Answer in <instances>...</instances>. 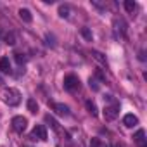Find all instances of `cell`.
Returning <instances> with one entry per match:
<instances>
[{"label":"cell","mask_w":147,"mask_h":147,"mask_svg":"<svg viewBox=\"0 0 147 147\" xmlns=\"http://www.w3.org/2000/svg\"><path fill=\"white\" fill-rule=\"evenodd\" d=\"M52 109H54L59 116H67V114H69V107H67L66 104H61V102L52 104Z\"/></svg>","instance_id":"cell-8"},{"label":"cell","mask_w":147,"mask_h":147,"mask_svg":"<svg viewBox=\"0 0 147 147\" xmlns=\"http://www.w3.org/2000/svg\"><path fill=\"white\" fill-rule=\"evenodd\" d=\"M28 126V119L24 116H14L12 118V128L18 131V133H23Z\"/></svg>","instance_id":"cell-4"},{"label":"cell","mask_w":147,"mask_h":147,"mask_svg":"<svg viewBox=\"0 0 147 147\" xmlns=\"http://www.w3.org/2000/svg\"><path fill=\"white\" fill-rule=\"evenodd\" d=\"M80 33H82V36H83L87 42H92V40H94V35H92V31H90L88 28H82Z\"/></svg>","instance_id":"cell-17"},{"label":"cell","mask_w":147,"mask_h":147,"mask_svg":"<svg viewBox=\"0 0 147 147\" xmlns=\"http://www.w3.org/2000/svg\"><path fill=\"white\" fill-rule=\"evenodd\" d=\"M92 55H94V59H97L100 64H106V57H104V54H100V52H97V50H92Z\"/></svg>","instance_id":"cell-20"},{"label":"cell","mask_w":147,"mask_h":147,"mask_svg":"<svg viewBox=\"0 0 147 147\" xmlns=\"http://www.w3.org/2000/svg\"><path fill=\"white\" fill-rule=\"evenodd\" d=\"M19 18H21L24 23H31V21H33V16H31V12H30L28 9H19Z\"/></svg>","instance_id":"cell-12"},{"label":"cell","mask_w":147,"mask_h":147,"mask_svg":"<svg viewBox=\"0 0 147 147\" xmlns=\"http://www.w3.org/2000/svg\"><path fill=\"white\" fill-rule=\"evenodd\" d=\"M90 147H100V140H99V138H92Z\"/></svg>","instance_id":"cell-23"},{"label":"cell","mask_w":147,"mask_h":147,"mask_svg":"<svg viewBox=\"0 0 147 147\" xmlns=\"http://www.w3.org/2000/svg\"><path fill=\"white\" fill-rule=\"evenodd\" d=\"M45 121H47V123L50 125V128H52V130H55L57 133H62V130H61L59 123H57V121H55V119H54V118H52L50 114H47V116H45Z\"/></svg>","instance_id":"cell-11"},{"label":"cell","mask_w":147,"mask_h":147,"mask_svg":"<svg viewBox=\"0 0 147 147\" xmlns=\"http://www.w3.org/2000/svg\"><path fill=\"white\" fill-rule=\"evenodd\" d=\"M69 12H71V7L67 5V4H62V5H59V16L61 18H69Z\"/></svg>","instance_id":"cell-15"},{"label":"cell","mask_w":147,"mask_h":147,"mask_svg":"<svg viewBox=\"0 0 147 147\" xmlns=\"http://www.w3.org/2000/svg\"><path fill=\"white\" fill-rule=\"evenodd\" d=\"M113 147H123V145H119V144H114V145H113Z\"/></svg>","instance_id":"cell-24"},{"label":"cell","mask_w":147,"mask_h":147,"mask_svg":"<svg viewBox=\"0 0 147 147\" xmlns=\"http://www.w3.org/2000/svg\"><path fill=\"white\" fill-rule=\"evenodd\" d=\"M4 42H5L7 45H14V43H16V33H14V31L5 33V35H4Z\"/></svg>","instance_id":"cell-16"},{"label":"cell","mask_w":147,"mask_h":147,"mask_svg":"<svg viewBox=\"0 0 147 147\" xmlns=\"http://www.w3.org/2000/svg\"><path fill=\"white\" fill-rule=\"evenodd\" d=\"M0 99H2V102H5L7 106H19L21 104V92L18 88H4L2 92H0Z\"/></svg>","instance_id":"cell-1"},{"label":"cell","mask_w":147,"mask_h":147,"mask_svg":"<svg viewBox=\"0 0 147 147\" xmlns=\"http://www.w3.org/2000/svg\"><path fill=\"white\" fill-rule=\"evenodd\" d=\"M45 40H47V45H49V47H52V49L55 47V36H54V35L47 33V35H45Z\"/></svg>","instance_id":"cell-21"},{"label":"cell","mask_w":147,"mask_h":147,"mask_svg":"<svg viewBox=\"0 0 147 147\" xmlns=\"http://www.w3.org/2000/svg\"><path fill=\"white\" fill-rule=\"evenodd\" d=\"M85 106H87V111L92 114V116H97L99 114V109H97V104L94 102V100H87L85 102Z\"/></svg>","instance_id":"cell-13"},{"label":"cell","mask_w":147,"mask_h":147,"mask_svg":"<svg viewBox=\"0 0 147 147\" xmlns=\"http://www.w3.org/2000/svg\"><path fill=\"white\" fill-rule=\"evenodd\" d=\"M88 83H90V88H92V90H95V92H97V90H99V88H100V87H99V83H97V80H95V78H90V80H88Z\"/></svg>","instance_id":"cell-22"},{"label":"cell","mask_w":147,"mask_h":147,"mask_svg":"<svg viewBox=\"0 0 147 147\" xmlns=\"http://www.w3.org/2000/svg\"><path fill=\"white\" fill-rule=\"evenodd\" d=\"M123 125L128 126V128H133V126L138 125V118H137L135 114H126V116L123 118Z\"/></svg>","instance_id":"cell-9"},{"label":"cell","mask_w":147,"mask_h":147,"mask_svg":"<svg viewBox=\"0 0 147 147\" xmlns=\"http://www.w3.org/2000/svg\"><path fill=\"white\" fill-rule=\"evenodd\" d=\"M0 71H2L4 75H9V73H12L9 57H2V59H0Z\"/></svg>","instance_id":"cell-10"},{"label":"cell","mask_w":147,"mask_h":147,"mask_svg":"<svg viewBox=\"0 0 147 147\" xmlns=\"http://www.w3.org/2000/svg\"><path fill=\"white\" fill-rule=\"evenodd\" d=\"M14 59H16V62H18L19 66H23V64L28 61V57H26L24 54H21V52H16V54H14Z\"/></svg>","instance_id":"cell-19"},{"label":"cell","mask_w":147,"mask_h":147,"mask_svg":"<svg viewBox=\"0 0 147 147\" xmlns=\"http://www.w3.org/2000/svg\"><path fill=\"white\" fill-rule=\"evenodd\" d=\"M133 140H135V144H137L138 147H145V131H144L142 128L137 130L135 135H133Z\"/></svg>","instance_id":"cell-7"},{"label":"cell","mask_w":147,"mask_h":147,"mask_svg":"<svg viewBox=\"0 0 147 147\" xmlns=\"http://www.w3.org/2000/svg\"><path fill=\"white\" fill-rule=\"evenodd\" d=\"M118 114H119V104H111V106H106L104 107V119L106 121L116 119Z\"/></svg>","instance_id":"cell-3"},{"label":"cell","mask_w":147,"mask_h":147,"mask_svg":"<svg viewBox=\"0 0 147 147\" xmlns=\"http://www.w3.org/2000/svg\"><path fill=\"white\" fill-rule=\"evenodd\" d=\"M30 138H33V140H42V142H45V140H47V130H45V126H43V125H36V126L33 128V131H31Z\"/></svg>","instance_id":"cell-5"},{"label":"cell","mask_w":147,"mask_h":147,"mask_svg":"<svg viewBox=\"0 0 147 147\" xmlns=\"http://www.w3.org/2000/svg\"><path fill=\"white\" fill-rule=\"evenodd\" d=\"M0 35H2V26H0Z\"/></svg>","instance_id":"cell-25"},{"label":"cell","mask_w":147,"mask_h":147,"mask_svg":"<svg viewBox=\"0 0 147 147\" xmlns=\"http://www.w3.org/2000/svg\"><path fill=\"white\" fill-rule=\"evenodd\" d=\"M123 5H125V9H126V12H130V14H133V11L137 9V4L133 2V0H126V2H125Z\"/></svg>","instance_id":"cell-18"},{"label":"cell","mask_w":147,"mask_h":147,"mask_svg":"<svg viewBox=\"0 0 147 147\" xmlns=\"http://www.w3.org/2000/svg\"><path fill=\"white\" fill-rule=\"evenodd\" d=\"M26 106H28V111H30L31 114H36V113H38V102H36L35 99H28Z\"/></svg>","instance_id":"cell-14"},{"label":"cell","mask_w":147,"mask_h":147,"mask_svg":"<svg viewBox=\"0 0 147 147\" xmlns=\"http://www.w3.org/2000/svg\"><path fill=\"white\" fill-rule=\"evenodd\" d=\"M64 88L69 90V92L78 90V88H80V78L75 76V75H67V76L64 78Z\"/></svg>","instance_id":"cell-2"},{"label":"cell","mask_w":147,"mask_h":147,"mask_svg":"<svg viewBox=\"0 0 147 147\" xmlns=\"http://www.w3.org/2000/svg\"><path fill=\"white\" fill-rule=\"evenodd\" d=\"M113 28H114V35H116V36H125V33H126V24H125V21H123L121 18H114Z\"/></svg>","instance_id":"cell-6"}]
</instances>
